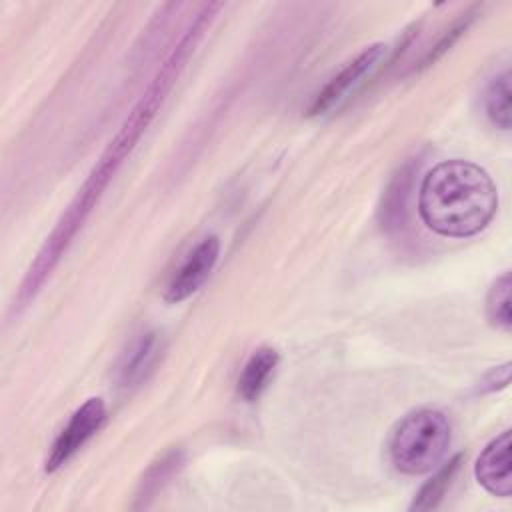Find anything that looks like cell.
Instances as JSON below:
<instances>
[{"mask_svg":"<svg viewBox=\"0 0 512 512\" xmlns=\"http://www.w3.org/2000/svg\"><path fill=\"white\" fill-rule=\"evenodd\" d=\"M416 170H418V164L414 166V162L408 160L404 166H400V170L390 180L380 206V220L384 228L402 226Z\"/></svg>","mask_w":512,"mask_h":512,"instance_id":"obj_8","label":"cell"},{"mask_svg":"<svg viewBox=\"0 0 512 512\" xmlns=\"http://www.w3.org/2000/svg\"><path fill=\"white\" fill-rule=\"evenodd\" d=\"M178 452H170L168 456H164L160 462H156L150 470H148V474H146V478L142 480V492L138 494V498H148V496H152V494H156L158 492V488L166 482V478L174 472V468L178 466Z\"/></svg>","mask_w":512,"mask_h":512,"instance_id":"obj_14","label":"cell"},{"mask_svg":"<svg viewBox=\"0 0 512 512\" xmlns=\"http://www.w3.org/2000/svg\"><path fill=\"white\" fill-rule=\"evenodd\" d=\"M458 466H460V456L452 458L442 468H438L436 474L420 488V492L416 494L410 508L412 510H430V508H434L442 500V496H444L446 488L450 486V480L456 474Z\"/></svg>","mask_w":512,"mask_h":512,"instance_id":"obj_12","label":"cell"},{"mask_svg":"<svg viewBox=\"0 0 512 512\" xmlns=\"http://www.w3.org/2000/svg\"><path fill=\"white\" fill-rule=\"evenodd\" d=\"M510 274L504 272L496 282L492 284L488 298H486V314L490 322L498 328L508 330L512 326V316H510Z\"/></svg>","mask_w":512,"mask_h":512,"instance_id":"obj_13","label":"cell"},{"mask_svg":"<svg viewBox=\"0 0 512 512\" xmlns=\"http://www.w3.org/2000/svg\"><path fill=\"white\" fill-rule=\"evenodd\" d=\"M386 54L384 44H370L366 46L354 60H350L336 76L328 80V84L314 96L308 116H322L330 110L338 108L342 102H346L354 90L376 70L380 60Z\"/></svg>","mask_w":512,"mask_h":512,"instance_id":"obj_4","label":"cell"},{"mask_svg":"<svg viewBox=\"0 0 512 512\" xmlns=\"http://www.w3.org/2000/svg\"><path fill=\"white\" fill-rule=\"evenodd\" d=\"M218 10H220V6L206 4L202 8V12L198 14V18L186 28L182 38L176 42L170 56L162 64V68L156 72V76H154L152 84L148 86L146 94L140 98V102L134 106L130 116L124 120L116 138L110 142V146L106 148L102 158L96 162V166L92 168L84 186L78 190L76 198L72 200L68 210L58 220L54 232L50 234V238H46V242H44L42 250L38 252L36 260L30 264V268L26 272V278H24V282L20 286V292H18V304L20 306L24 302H28L38 292V288L44 284V280L50 276V272L54 270V266L58 264V260L62 258L66 248L70 246L72 238L76 236L78 228L82 226V222L88 218L94 204L102 196L110 178L120 168L124 158L130 154V150L136 146L138 138L142 136V132L146 130L150 120L154 118L156 108L162 104L166 92L170 90L172 82L176 80L178 72L182 70L186 58L190 56V52L194 50V46L198 44L206 26L212 22V16H216Z\"/></svg>","mask_w":512,"mask_h":512,"instance_id":"obj_1","label":"cell"},{"mask_svg":"<svg viewBox=\"0 0 512 512\" xmlns=\"http://www.w3.org/2000/svg\"><path fill=\"white\" fill-rule=\"evenodd\" d=\"M452 440L446 414L420 408L402 418L390 438V458L402 474L418 476L432 472L444 460Z\"/></svg>","mask_w":512,"mask_h":512,"instance_id":"obj_3","label":"cell"},{"mask_svg":"<svg viewBox=\"0 0 512 512\" xmlns=\"http://www.w3.org/2000/svg\"><path fill=\"white\" fill-rule=\"evenodd\" d=\"M470 16H472V14H466L462 20H458V22H456V24H454V26H452V28H450V30H448L440 40H438V44H436V46H434V48L424 56V60H422V68H424V66H430L432 62H436V60H438V58H440V56H442V54H444V52H446V50H448V48L458 40V36L468 28V24H470Z\"/></svg>","mask_w":512,"mask_h":512,"instance_id":"obj_15","label":"cell"},{"mask_svg":"<svg viewBox=\"0 0 512 512\" xmlns=\"http://www.w3.org/2000/svg\"><path fill=\"white\" fill-rule=\"evenodd\" d=\"M220 254V242L216 236L202 238L186 256L182 266L176 270L172 280L166 286L164 300L166 302H182L192 296L210 276Z\"/></svg>","mask_w":512,"mask_h":512,"instance_id":"obj_6","label":"cell"},{"mask_svg":"<svg viewBox=\"0 0 512 512\" xmlns=\"http://www.w3.org/2000/svg\"><path fill=\"white\" fill-rule=\"evenodd\" d=\"M276 366H278V352L274 348H270V346L256 348L240 372L238 394L246 402L258 400V396L266 388L270 376L274 374Z\"/></svg>","mask_w":512,"mask_h":512,"instance_id":"obj_10","label":"cell"},{"mask_svg":"<svg viewBox=\"0 0 512 512\" xmlns=\"http://www.w3.org/2000/svg\"><path fill=\"white\" fill-rule=\"evenodd\" d=\"M160 348H162V344H160V338L156 332L142 334L130 346V350L126 352V356L120 364V374H118L120 386L130 388V386L140 384L148 376L152 366L156 364Z\"/></svg>","mask_w":512,"mask_h":512,"instance_id":"obj_9","label":"cell"},{"mask_svg":"<svg viewBox=\"0 0 512 512\" xmlns=\"http://www.w3.org/2000/svg\"><path fill=\"white\" fill-rule=\"evenodd\" d=\"M498 208L492 176L478 164L452 158L426 172L418 190L422 222L436 234L468 238L488 226Z\"/></svg>","mask_w":512,"mask_h":512,"instance_id":"obj_2","label":"cell"},{"mask_svg":"<svg viewBox=\"0 0 512 512\" xmlns=\"http://www.w3.org/2000/svg\"><path fill=\"white\" fill-rule=\"evenodd\" d=\"M510 430L498 434L492 442L486 444L482 454L474 464L476 480L492 496L508 498L512 494V472H510Z\"/></svg>","mask_w":512,"mask_h":512,"instance_id":"obj_7","label":"cell"},{"mask_svg":"<svg viewBox=\"0 0 512 512\" xmlns=\"http://www.w3.org/2000/svg\"><path fill=\"white\" fill-rule=\"evenodd\" d=\"M106 406L102 398H88L80 408L74 410L68 424L56 436L50 454L46 458L44 470L48 474L62 468L104 424Z\"/></svg>","mask_w":512,"mask_h":512,"instance_id":"obj_5","label":"cell"},{"mask_svg":"<svg viewBox=\"0 0 512 512\" xmlns=\"http://www.w3.org/2000/svg\"><path fill=\"white\" fill-rule=\"evenodd\" d=\"M486 116L490 122L500 130H510L512 126V112H510V72L504 70L502 74H496L484 96Z\"/></svg>","mask_w":512,"mask_h":512,"instance_id":"obj_11","label":"cell"}]
</instances>
